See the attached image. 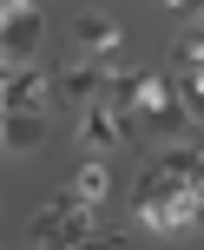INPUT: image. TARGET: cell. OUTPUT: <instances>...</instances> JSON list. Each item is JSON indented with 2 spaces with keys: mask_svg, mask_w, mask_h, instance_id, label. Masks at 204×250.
Returning <instances> with one entry per match:
<instances>
[{
  "mask_svg": "<svg viewBox=\"0 0 204 250\" xmlns=\"http://www.w3.org/2000/svg\"><path fill=\"white\" fill-rule=\"evenodd\" d=\"M73 33H79V46H86V60H119V40H125V26H119L105 7H86V13L73 20Z\"/></svg>",
  "mask_w": 204,
  "mask_h": 250,
  "instance_id": "8992f818",
  "label": "cell"
},
{
  "mask_svg": "<svg viewBox=\"0 0 204 250\" xmlns=\"http://www.w3.org/2000/svg\"><path fill=\"white\" fill-rule=\"evenodd\" d=\"M132 125L158 138V145H198V112L178 99L171 73H139V99H132Z\"/></svg>",
  "mask_w": 204,
  "mask_h": 250,
  "instance_id": "6da1fadb",
  "label": "cell"
},
{
  "mask_svg": "<svg viewBox=\"0 0 204 250\" xmlns=\"http://www.w3.org/2000/svg\"><path fill=\"white\" fill-rule=\"evenodd\" d=\"M53 99V79L40 73V66H7V79H0V112H46Z\"/></svg>",
  "mask_w": 204,
  "mask_h": 250,
  "instance_id": "5b68a950",
  "label": "cell"
},
{
  "mask_svg": "<svg viewBox=\"0 0 204 250\" xmlns=\"http://www.w3.org/2000/svg\"><path fill=\"white\" fill-rule=\"evenodd\" d=\"M152 171L158 178H171V185H198L204 191V158H198V145H158V158H152Z\"/></svg>",
  "mask_w": 204,
  "mask_h": 250,
  "instance_id": "8fae6325",
  "label": "cell"
},
{
  "mask_svg": "<svg viewBox=\"0 0 204 250\" xmlns=\"http://www.w3.org/2000/svg\"><path fill=\"white\" fill-rule=\"evenodd\" d=\"M132 138V125L112 112L105 99H86L79 105V145H86V158H105V151H119Z\"/></svg>",
  "mask_w": 204,
  "mask_h": 250,
  "instance_id": "277c9868",
  "label": "cell"
},
{
  "mask_svg": "<svg viewBox=\"0 0 204 250\" xmlns=\"http://www.w3.org/2000/svg\"><path fill=\"white\" fill-rule=\"evenodd\" d=\"M46 145V112H0V151H40Z\"/></svg>",
  "mask_w": 204,
  "mask_h": 250,
  "instance_id": "9c48e42d",
  "label": "cell"
},
{
  "mask_svg": "<svg viewBox=\"0 0 204 250\" xmlns=\"http://www.w3.org/2000/svg\"><path fill=\"white\" fill-rule=\"evenodd\" d=\"M119 60H79V66H66L60 79H53V92H60V99H73V105H86L92 92H99V79L112 73Z\"/></svg>",
  "mask_w": 204,
  "mask_h": 250,
  "instance_id": "ba28073f",
  "label": "cell"
},
{
  "mask_svg": "<svg viewBox=\"0 0 204 250\" xmlns=\"http://www.w3.org/2000/svg\"><path fill=\"white\" fill-rule=\"evenodd\" d=\"M92 224H99V217H92L86 204L60 198V204H46V211L33 217V250H73V244L92 237Z\"/></svg>",
  "mask_w": 204,
  "mask_h": 250,
  "instance_id": "7a4b0ae2",
  "label": "cell"
},
{
  "mask_svg": "<svg viewBox=\"0 0 204 250\" xmlns=\"http://www.w3.org/2000/svg\"><path fill=\"white\" fill-rule=\"evenodd\" d=\"M66 198L86 204V211H99V204L112 198V165H105V158H86V165L73 171V191H66Z\"/></svg>",
  "mask_w": 204,
  "mask_h": 250,
  "instance_id": "30bf717a",
  "label": "cell"
},
{
  "mask_svg": "<svg viewBox=\"0 0 204 250\" xmlns=\"http://www.w3.org/2000/svg\"><path fill=\"white\" fill-rule=\"evenodd\" d=\"M198 204H204V191H178L171 204H158V211H145L139 224H145V230H158V237H184V230L198 224Z\"/></svg>",
  "mask_w": 204,
  "mask_h": 250,
  "instance_id": "52a82bcc",
  "label": "cell"
},
{
  "mask_svg": "<svg viewBox=\"0 0 204 250\" xmlns=\"http://www.w3.org/2000/svg\"><path fill=\"white\" fill-rule=\"evenodd\" d=\"M33 53H40V7L26 0L0 7V66H33Z\"/></svg>",
  "mask_w": 204,
  "mask_h": 250,
  "instance_id": "3957f363",
  "label": "cell"
}]
</instances>
